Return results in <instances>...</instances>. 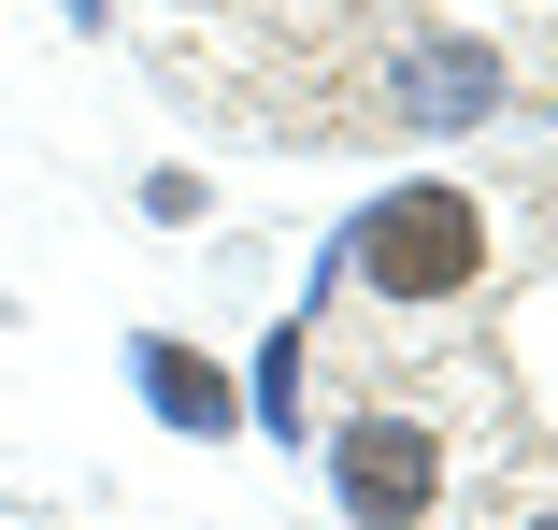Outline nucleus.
Instances as JSON below:
<instances>
[{
	"mask_svg": "<svg viewBox=\"0 0 558 530\" xmlns=\"http://www.w3.org/2000/svg\"><path fill=\"white\" fill-rule=\"evenodd\" d=\"M144 401L172 415V431H201V445H215V431H230V415H244V387L215 373L201 345H172V330H144Z\"/></svg>",
	"mask_w": 558,
	"mask_h": 530,
	"instance_id": "nucleus-3",
	"label": "nucleus"
},
{
	"mask_svg": "<svg viewBox=\"0 0 558 530\" xmlns=\"http://www.w3.org/2000/svg\"><path fill=\"white\" fill-rule=\"evenodd\" d=\"M359 273L387 301H459L487 273V201L473 186H387L373 216H359Z\"/></svg>",
	"mask_w": 558,
	"mask_h": 530,
	"instance_id": "nucleus-1",
	"label": "nucleus"
},
{
	"mask_svg": "<svg viewBox=\"0 0 558 530\" xmlns=\"http://www.w3.org/2000/svg\"><path fill=\"white\" fill-rule=\"evenodd\" d=\"M530 530H558V516H530Z\"/></svg>",
	"mask_w": 558,
	"mask_h": 530,
	"instance_id": "nucleus-5",
	"label": "nucleus"
},
{
	"mask_svg": "<svg viewBox=\"0 0 558 530\" xmlns=\"http://www.w3.org/2000/svg\"><path fill=\"white\" fill-rule=\"evenodd\" d=\"M329 459H344V502H359V530H415V516L444 502V473H459L429 415H344V445H329Z\"/></svg>",
	"mask_w": 558,
	"mask_h": 530,
	"instance_id": "nucleus-2",
	"label": "nucleus"
},
{
	"mask_svg": "<svg viewBox=\"0 0 558 530\" xmlns=\"http://www.w3.org/2000/svg\"><path fill=\"white\" fill-rule=\"evenodd\" d=\"M58 15H100V0H58Z\"/></svg>",
	"mask_w": 558,
	"mask_h": 530,
	"instance_id": "nucleus-4",
	"label": "nucleus"
}]
</instances>
